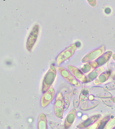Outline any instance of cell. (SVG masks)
Segmentation results:
<instances>
[{
  "label": "cell",
  "instance_id": "cell-1",
  "mask_svg": "<svg viewBox=\"0 0 115 129\" xmlns=\"http://www.w3.org/2000/svg\"><path fill=\"white\" fill-rule=\"evenodd\" d=\"M54 91H52V89H51L43 97V99H42V101L41 102L43 103V104H42L43 105H45V106L50 102L51 100H52L53 97L54 95Z\"/></svg>",
  "mask_w": 115,
  "mask_h": 129
},
{
  "label": "cell",
  "instance_id": "cell-2",
  "mask_svg": "<svg viewBox=\"0 0 115 129\" xmlns=\"http://www.w3.org/2000/svg\"><path fill=\"white\" fill-rule=\"evenodd\" d=\"M89 4L91 5L95 6L96 5V0H87Z\"/></svg>",
  "mask_w": 115,
  "mask_h": 129
}]
</instances>
